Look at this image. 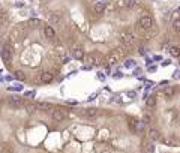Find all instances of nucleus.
Here are the masks:
<instances>
[{
    "instance_id": "obj_1",
    "label": "nucleus",
    "mask_w": 180,
    "mask_h": 153,
    "mask_svg": "<svg viewBox=\"0 0 180 153\" xmlns=\"http://www.w3.org/2000/svg\"><path fill=\"white\" fill-rule=\"evenodd\" d=\"M120 42H122L123 47L131 48V47H134V45H135L137 39H135V36H134L131 32H123V33L120 35Z\"/></svg>"
},
{
    "instance_id": "obj_2",
    "label": "nucleus",
    "mask_w": 180,
    "mask_h": 153,
    "mask_svg": "<svg viewBox=\"0 0 180 153\" xmlns=\"http://www.w3.org/2000/svg\"><path fill=\"white\" fill-rule=\"evenodd\" d=\"M2 59H3V62L6 63V65H9L11 63V60H12V56H14V48H12V45L11 44H5L3 45V50H2Z\"/></svg>"
},
{
    "instance_id": "obj_3",
    "label": "nucleus",
    "mask_w": 180,
    "mask_h": 153,
    "mask_svg": "<svg viewBox=\"0 0 180 153\" xmlns=\"http://www.w3.org/2000/svg\"><path fill=\"white\" fill-rule=\"evenodd\" d=\"M153 26V20H152V17L146 15V17H141L140 20H138V27L143 30H147L150 29V27Z\"/></svg>"
},
{
    "instance_id": "obj_4",
    "label": "nucleus",
    "mask_w": 180,
    "mask_h": 153,
    "mask_svg": "<svg viewBox=\"0 0 180 153\" xmlns=\"http://www.w3.org/2000/svg\"><path fill=\"white\" fill-rule=\"evenodd\" d=\"M51 117H53L54 122H63V120L66 119V113L62 111V110H54L51 113Z\"/></svg>"
},
{
    "instance_id": "obj_5",
    "label": "nucleus",
    "mask_w": 180,
    "mask_h": 153,
    "mask_svg": "<svg viewBox=\"0 0 180 153\" xmlns=\"http://www.w3.org/2000/svg\"><path fill=\"white\" fill-rule=\"evenodd\" d=\"M38 110L42 111V113H50L51 114L54 111V105L50 104V102H41V104H38Z\"/></svg>"
},
{
    "instance_id": "obj_6",
    "label": "nucleus",
    "mask_w": 180,
    "mask_h": 153,
    "mask_svg": "<svg viewBox=\"0 0 180 153\" xmlns=\"http://www.w3.org/2000/svg\"><path fill=\"white\" fill-rule=\"evenodd\" d=\"M147 137H149L150 141H158V140H161V132H159L156 128H149Z\"/></svg>"
},
{
    "instance_id": "obj_7",
    "label": "nucleus",
    "mask_w": 180,
    "mask_h": 153,
    "mask_svg": "<svg viewBox=\"0 0 180 153\" xmlns=\"http://www.w3.org/2000/svg\"><path fill=\"white\" fill-rule=\"evenodd\" d=\"M105 8H107V3L105 2H96L93 5V11H95L96 15H102L104 11H105Z\"/></svg>"
},
{
    "instance_id": "obj_8",
    "label": "nucleus",
    "mask_w": 180,
    "mask_h": 153,
    "mask_svg": "<svg viewBox=\"0 0 180 153\" xmlns=\"http://www.w3.org/2000/svg\"><path fill=\"white\" fill-rule=\"evenodd\" d=\"M72 57L77 59V60H83L86 57V54H84V50L81 48V47H75L74 51H72Z\"/></svg>"
},
{
    "instance_id": "obj_9",
    "label": "nucleus",
    "mask_w": 180,
    "mask_h": 153,
    "mask_svg": "<svg viewBox=\"0 0 180 153\" xmlns=\"http://www.w3.org/2000/svg\"><path fill=\"white\" fill-rule=\"evenodd\" d=\"M44 35H45V38H47V39H54V38H56V30H54L53 26H47L44 29Z\"/></svg>"
},
{
    "instance_id": "obj_10",
    "label": "nucleus",
    "mask_w": 180,
    "mask_h": 153,
    "mask_svg": "<svg viewBox=\"0 0 180 153\" xmlns=\"http://www.w3.org/2000/svg\"><path fill=\"white\" fill-rule=\"evenodd\" d=\"M176 87H173V86H167V87H164L162 89V95L164 96H167V98H173L174 95H176Z\"/></svg>"
},
{
    "instance_id": "obj_11",
    "label": "nucleus",
    "mask_w": 180,
    "mask_h": 153,
    "mask_svg": "<svg viewBox=\"0 0 180 153\" xmlns=\"http://www.w3.org/2000/svg\"><path fill=\"white\" fill-rule=\"evenodd\" d=\"M9 104H11L14 108H20V107L24 105L23 104V99L18 98V96H11V98H9Z\"/></svg>"
},
{
    "instance_id": "obj_12",
    "label": "nucleus",
    "mask_w": 180,
    "mask_h": 153,
    "mask_svg": "<svg viewBox=\"0 0 180 153\" xmlns=\"http://www.w3.org/2000/svg\"><path fill=\"white\" fill-rule=\"evenodd\" d=\"M24 110L27 114H35L36 111H38V104H33V102H29L24 105Z\"/></svg>"
},
{
    "instance_id": "obj_13",
    "label": "nucleus",
    "mask_w": 180,
    "mask_h": 153,
    "mask_svg": "<svg viewBox=\"0 0 180 153\" xmlns=\"http://www.w3.org/2000/svg\"><path fill=\"white\" fill-rule=\"evenodd\" d=\"M53 78H54V75L51 74V72H44V74L41 75V83L42 84H48V83L53 81Z\"/></svg>"
},
{
    "instance_id": "obj_14",
    "label": "nucleus",
    "mask_w": 180,
    "mask_h": 153,
    "mask_svg": "<svg viewBox=\"0 0 180 153\" xmlns=\"http://www.w3.org/2000/svg\"><path fill=\"white\" fill-rule=\"evenodd\" d=\"M48 21H50V24H51V26H59V24H60V21H62V18H60V15H59V14H53V15H50Z\"/></svg>"
},
{
    "instance_id": "obj_15",
    "label": "nucleus",
    "mask_w": 180,
    "mask_h": 153,
    "mask_svg": "<svg viewBox=\"0 0 180 153\" xmlns=\"http://www.w3.org/2000/svg\"><path fill=\"white\" fill-rule=\"evenodd\" d=\"M168 53H170L171 57H180V47H177V45H173V47H170Z\"/></svg>"
},
{
    "instance_id": "obj_16",
    "label": "nucleus",
    "mask_w": 180,
    "mask_h": 153,
    "mask_svg": "<svg viewBox=\"0 0 180 153\" xmlns=\"http://www.w3.org/2000/svg\"><path fill=\"white\" fill-rule=\"evenodd\" d=\"M84 113H86V117H89V119H93V117L98 116V110H96V108H89V110H86Z\"/></svg>"
},
{
    "instance_id": "obj_17",
    "label": "nucleus",
    "mask_w": 180,
    "mask_h": 153,
    "mask_svg": "<svg viewBox=\"0 0 180 153\" xmlns=\"http://www.w3.org/2000/svg\"><path fill=\"white\" fill-rule=\"evenodd\" d=\"M146 105H147V108H155V107H156V98H155V96L147 98V99H146Z\"/></svg>"
},
{
    "instance_id": "obj_18",
    "label": "nucleus",
    "mask_w": 180,
    "mask_h": 153,
    "mask_svg": "<svg viewBox=\"0 0 180 153\" xmlns=\"http://www.w3.org/2000/svg\"><path fill=\"white\" fill-rule=\"evenodd\" d=\"M126 69H131V68H135L137 66V62H135L134 59H126L125 60V65H123Z\"/></svg>"
},
{
    "instance_id": "obj_19",
    "label": "nucleus",
    "mask_w": 180,
    "mask_h": 153,
    "mask_svg": "<svg viewBox=\"0 0 180 153\" xmlns=\"http://www.w3.org/2000/svg\"><path fill=\"white\" fill-rule=\"evenodd\" d=\"M86 63H87V65H90V66L96 65V56H95V54H90V56H87V57H86Z\"/></svg>"
},
{
    "instance_id": "obj_20",
    "label": "nucleus",
    "mask_w": 180,
    "mask_h": 153,
    "mask_svg": "<svg viewBox=\"0 0 180 153\" xmlns=\"http://www.w3.org/2000/svg\"><path fill=\"white\" fill-rule=\"evenodd\" d=\"M24 87H23V84H18V83H15L14 86H9L8 87V90H11V92H21Z\"/></svg>"
},
{
    "instance_id": "obj_21",
    "label": "nucleus",
    "mask_w": 180,
    "mask_h": 153,
    "mask_svg": "<svg viewBox=\"0 0 180 153\" xmlns=\"http://www.w3.org/2000/svg\"><path fill=\"white\" fill-rule=\"evenodd\" d=\"M144 150H146V153H153L156 150V147H155V144H153V141L152 143H147L146 146H144Z\"/></svg>"
},
{
    "instance_id": "obj_22",
    "label": "nucleus",
    "mask_w": 180,
    "mask_h": 153,
    "mask_svg": "<svg viewBox=\"0 0 180 153\" xmlns=\"http://www.w3.org/2000/svg\"><path fill=\"white\" fill-rule=\"evenodd\" d=\"M14 77H15L17 80H20V81H26V74H24L23 71H15Z\"/></svg>"
},
{
    "instance_id": "obj_23",
    "label": "nucleus",
    "mask_w": 180,
    "mask_h": 153,
    "mask_svg": "<svg viewBox=\"0 0 180 153\" xmlns=\"http://www.w3.org/2000/svg\"><path fill=\"white\" fill-rule=\"evenodd\" d=\"M156 35H158V29H155V27H150V29H147V33H146L147 38H153V36H156Z\"/></svg>"
},
{
    "instance_id": "obj_24",
    "label": "nucleus",
    "mask_w": 180,
    "mask_h": 153,
    "mask_svg": "<svg viewBox=\"0 0 180 153\" xmlns=\"http://www.w3.org/2000/svg\"><path fill=\"white\" fill-rule=\"evenodd\" d=\"M107 60H108V63H110V65H113V63H116L119 59L116 57V54H114V53H111V54H108V56H107Z\"/></svg>"
},
{
    "instance_id": "obj_25",
    "label": "nucleus",
    "mask_w": 180,
    "mask_h": 153,
    "mask_svg": "<svg viewBox=\"0 0 180 153\" xmlns=\"http://www.w3.org/2000/svg\"><path fill=\"white\" fill-rule=\"evenodd\" d=\"M173 29H174V32L180 33V18H176L173 21Z\"/></svg>"
},
{
    "instance_id": "obj_26",
    "label": "nucleus",
    "mask_w": 180,
    "mask_h": 153,
    "mask_svg": "<svg viewBox=\"0 0 180 153\" xmlns=\"http://www.w3.org/2000/svg\"><path fill=\"white\" fill-rule=\"evenodd\" d=\"M144 131V123L143 122H137V123H135V132H143Z\"/></svg>"
},
{
    "instance_id": "obj_27",
    "label": "nucleus",
    "mask_w": 180,
    "mask_h": 153,
    "mask_svg": "<svg viewBox=\"0 0 180 153\" xmlns=\"http://www.w3.org/2000/svg\"><path fill=\"white\" fill-rule=\"evenodd\" d=\"M135 5H137V2H135V0H125V6L128 8V9L135 8Z\"/></svg>"
},
{
    "instance_id": "obj_28",
    "label": "nucleus",
    "mask_w": 180,
    "mask_h": 153,
    "mask_svg": "<svg viewBox=\"0 0 180 153\" xmlns=\"http://www.w3.org/2000/svg\"><path fill=\"white\" fill-rule=\"evenodd\" d=\"M141 74H143V71H141L140 68H135V69H134V77L138 78V77H141Z\"/></svg>"
},
{
    "instance_id": "obj_29",
    "label": "nucleus",
    "mask_w": 180,
    "mask_h": 153,
    "mask_svg": "<svg viewBox=\"0 0 180 153\" xmlns=\"http://www.w3.org/2000/svg\"><path fill=\"white\" fill-rule=\"evenodd\" d=\"M173 78L180 80V69H177V71H174V72H173Z\"/></svg>"
},
{
    "instance_id": "obj_30",
    "label": "nucleus",
    "mask_w": 180,
    "mask_h": 153,
    "mask_svg": "<svg viewBox=\"0 0 180 153\" xmlns=\"http://www.w3.org/2000/svg\"><path fill=\"white\" fill-rule=\"evenodd\" d=\"M98 80H101V81H105V74H104V72H98Z\"/></svg>"
},
{
    "instance_id": "obj_31",
    "label": "nucleus",
    "mask_w": 180,
    "mask_h": 153,
    "mask_svg": "<svg viewBox=\"0 0 180 153\" xmlns=\"http://www.w3.org/2000/svg\"><path fill=\"white\" fill-rule=\"evenodd\" d=\"M122 77H123L122 72H114V74H113V78H116V80H119V78H122Z\"/></svg>"
},
{
    "instance_id": "obj_32",
    "label": "nucleus",
    "mask_w": 180,
    "mask_h": 153,
    "mask_svg": "<svg viewBox=\"0 0 180 153\" xmlns=\"http://www.w3.org/2000/svg\"><path fill=\"white\" fill-rule=\"evenodd\" d=\"M126 95H128V98H135L137 96V92H135V90H131V92H128Z\"/></svg>"
},
{
    "instance_id": "obj_33",
    "label": "nucleus",
    "mask_w": 180,
    "mask_h": 153,
    "mask_svg": "<svg viewBox=\"0 0 180 153\" xmlns=\"http://www.w3.org/2000/svg\"><path fill=\"white\" fill-rule=\"evenodd\" d=\"M35 95H36L35 90H32V92H26V96L27 98H35Z\"/></svg>"
},
{
    "instance_id": "obj_34",
    "label": "nucleus",
    "mask_w": 180,
    "mask_h": 153,
    "mask_svg": "<svg viewBox=\"0 0 180 153\" xmlns=\"http://www.w3.org/2000/svg\"><path fill=\"white\" fill-rule=\"evenodd\" d=\"M138 51H140L141 56H146V48H144V47H140V48H138Z\"/></svg>"
},
{
    "instance_id": "obj_35",
    "label": "nucleus",
    "mask_w": 180,
    "mask_h": 153,
    "mask_svg": "<svg viewBox=\"0 0 180 153\" xmlns=\"http://www.w3.org/2000/svg\"><path fill=\"white\" fill-rule=\"evenodd\" d=\"M147 69H149V72H156V66H147Z\"/></svg>"
},
{
    "instance_id": "obj_36",
    "label": "nucleus",
    "mask_w": 180,
    "mask_h": 153,
    "mask_svg": "<svg viewBox=\"0 0 180 153\" xmlns=\"http://www.w3.org/2000/svg\"><path fill=\"white\" fill-rule=\"evenodd\" d=\"M170 63H171V60H170V59H167V60H164V62H162V66H168Z\"/></svg>"
},
{
    "instance_id": "obj_37",
    "label": "nucleus",
    "mask_w": 180,
    "mask_h": 153,
    "mask_svg": "<svg viewBox=\"0 0 180 153\" xmlns=\"http://www.w3.org/2000/svg\"><path fill=\"white\" fill-rule=\"evenodd\" d=\"M14 78H15L14 75H6V77H5V80H6V81H12Z\"/></svg>"
},
{
    "instance_id": "obj_38",
    "label": "nucleus",
    "mask_w": 180,
    "mask_h": 153,
    "mask_svg": "<svg viewBox=\"0 0 180 153\" xmlns=\"http://www.w3.org/2000/svg\"><path fill=\"white\" fill-rule=\"evenodd\" d=\"M68 104H69V105H77V101H74V99H69Z\"/></svg>"
},
{
    "instance_id": "obj_39",
    "label": "nucleus",
    "mask_w": 180,
    "mask_h": 153,
    "mask_svg": "<svg viewBox=\"0 0 180 153\" xmlns=\"http://www.w3.org/2000/svg\"><path fill=\"white\" fill-rule=\"evenodd\" d=\"M23 5H24L23 2H17V3H15V6H17V8H23Z\"/></svg>"
},
{
    "instance_id": "obj_40",
    "label": "nucleus",
    "mask_w": 180,
    "mask_h": 153,
    "mask_svg": "<svg viewBox=\"0 0 180 153\" xmlns=\"http://www.w3.org/2000/svg\"><path fill=\"white\" fill-rule=\"evenodd\" d=\"M96 96H98V93H93L92 96H90V98H89V101H93V99H95Z\"/></svg>"
},
{
    "instance_id": "obj_41",
    "label": "nucleus",
    "mask_w": 180,
    "mask_h": 153,
    "mask_svg": "<svg viewBox=\"0 0 180 153\" xmlns=\"http://www.w3.org/2000/svg\"><path fill=\"white\" fill-rule=\"evenodd\" d=\"M2 50H3V39L0 38V51H2Z\"/></svg>"
},
{
    "instance_id": "obj_42",
    "label": "nucleus",
    "mask_w": 180,
    "mask_h": 153,
    "mask_svg": "<svg viewBox=\"0 0 180 153\" xmlns=\"http://www.w3.org/2000/svg\"><path fill=\"white\" fill-rule=\"evenodd\" d=\"M0 110H2V105H0Z\"/></svg>"
}]
</instances>
